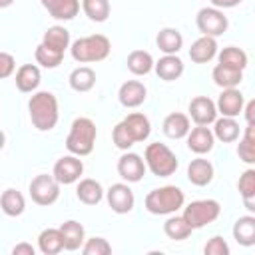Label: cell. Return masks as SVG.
Masks as SVG:
<instances>
[{"label": "cell", "mask_w": 255, "mask_h": 255, "mask_svg": "<svg viewBox=\"0 0 255 255\" xmlns=\"http://www.w3.org/2000/svg\"><path fill=\"white\" fill-rule=\"evenodd\" d=\"M46 10L56 20H72L80 12V0H54L46 6Z\"/></svg>", "instance_id": "obj_34"}, {"label": "cell", "mask_w": 255, "mask_h": 255, "mask_svg": "<svg viewBox=\"0 0 255 255\" xmlns=\"http://www.w3.org/2000/svg\"><path fill=\"white\" fill-rule=\"evenodd\" d=\"M38 247L44 255H56L64 249V239H62V233L60 229H54V227H48L44 229L40 235H38Z\"/></svg>", "instance_id": "obj_29"}, {"label": "cell", "mask_w": 255, "mask_h": 255, "mask_svg": "<svg viewBox=\"0 0 255 255\" xmlns=\"http://www.w3.org/2000/svg\"><path fill=\"white\" fill-rule=\"evenodd\" d=\"M163 231H165V235L169 237V239H173V241H183V239H187L189 235H191V227L187 225V221L181 217V215H173V217H169L165 223H163Z\"/></svg>", "instance_id": "obj_37"}, {"label": "cell", "mask_w": 255, "mask_h": 255, "mask_svg": "<svg viewBox=\"0 0 255 255\" xmlns=\"http://www.w3.org/2000/svg\"><path fill=\"white\" fill-rule=\"evenodd\" d=\"M243 80V72L241 70H235V68H227L223 64H217L213 68V82L219 86V88H237Z\"/></svg>", "instance_id": "obj_30"}, {"label": "cell", "mask_w": 255, "mask_h": 255, "mask_svg": "<svg viewBox=\"0 0 255 255\" xmlns=\"http://www.w3.org/2000/svg\"><path fill=\"white\" fill-rule=\"evenodd\" d=\"M76 195H78V199H80L82 203H86V205H96V203H100L102 197H104V187H102L100 181H96V179H92V177H86V179H82V181L78 183Z\"/></svg>", "instance_id": "obj_23"}, {"label": "cell", "mask_w": 255, "mask_h": 255, "mask_svg": "<svg viewBox=\"0 0 255 255\" xmlns=\"http://www.w3.org/2000/svg\"><path fill=\"white\" fill-rule=\"evenodd\" d=\"M153 68H155V74L165 82H173L183 74V62L175 54H165L153 64Z\"/></svg>", "instance_id": "obj_19"}, {"label": "cell", "mask_w": 255, "mask_h": 255, "mask_svg": "<svg viewBox=\"0 0 255 255\" xmlns=\"http://www.w3.org/2000/svg\"><path fill=\"white\" fill-rule=\"evenodd\" d=\"M42 44L64 54L68 48H70V32L64 28V26H52L44 32V38H42Z\"/></svg>", "instance_id": "obj_27"}, {"label": "cell", "mask_w": 255, "mask_h": 255, "mask_svg": "<svg viewBox=\"0 0 255 255\" xmlns=\"http://www.w3.org/2000/svg\"><path fill=\"white\" fill-rule=\"evenodd\" d=\"M185 195L175 185H163L157 189H151L145 195V209L153 215H169L183 207Z\"/></svg>", "instance_id": "obj_5"}, {"label": "cell", "mask_w": 255, "mask_h": 255, "mask_svg": "<svg viewBox=\"0 0 255 255\" xmlns=\"http://www.w3.org/2000/svg\"><path fill=\"white\" fill-rule=\"evenodd\" d=\"M245 120L247 124H255V100H249L245 106Z\"/></svg>", "instance_id": "obj_45"}, {"label": "cell", "mask_w": 255, "mask_h": 255, "mask_svg": "<svg viewBox=\"0 0 255 255\" xmlns=\"http://www.w3.org/2000/svg\"><path fill=\"white\" fill-rule=\"evenodd\" d=\"M14 255H34V247L30 243H18L14 249H12Z\"/></svg>", "instance_id": "obj_43"}, {"label": "cell", "mask_w": 255, "mask_h": 255, "mask_svg": "<svg viewBox=\"0 0 255 255\" xmlns=\"http://www.w3.org/2000/svg\"><path fill=\"white\" fill-rule=\"evenodd\" d=\"M203 251H205V255H229V245H227V241L223 237L215 235V237H211L207 241Z\"/></svg>", "instance_id": "obj_41"}, {"label": "cell", "mask_w": 255, "mask_h": 255, "mask_svg": "<svg viewBox=\"0 0 255 255\" xmlns=\"http://www.w3.org/2000/svg\"><path fill=\"white\" fill-rule=\"evenodd\" d=\"M215 54H217V42H215V38H211V36H201V38H197V40L191 44V48H189V58H191L195 64H205V62L213 60Z\"/></svg>", "instance_id": "obj_20"}, {"label": "cell", "mask_w": 255, "mask_h": 255, "mask_svg": "<svg viewBox=\"0 0 255 255\" xmlns=\"http://www.w3.org/2000/svg\"><path fill=\"white\" fill-rule=\"evenodd\" d=\"M153 68V58L149 52L145 50H133L129 56H128V70L135 76H145L149 74Z\"/></svg>", "instance_id": "obj_32"}, {"label": "cell", "mask_w": 255, "mask_h": 255, "mask_svg": "<svg viewBox=\"0 0 255 255\" xmlns=\"http://www.w3.org/2000/svg\"><path fill=\"white\" fill-rule=\"evenodd\" d=\"M239 193L243 197V203L249 211H255V169H245L239 177Z\"/></svg>", "instance_id": "obj_35"}, {"label": "cell", "mask_w": 255, "mask_h": 255, "mask_svg": "<svg viewBox=\"0 0 255 255\" xmlns=\"http://www.w3.org/2000/svg\"><path fill=\"white\" fill-rule=\"evenodd\" d=\"M12 2L14 0H0V8H8V6H12Z\"/></svg>", "instance_id": "obj_46"}, {"label": "cell", "mask_w": 255, "mask_h": 255, "mask_svg": "<svg viewBox=\"0 0 255 255\" xmlns=\"http://www.w3.org/2000/svg\"><path fill=\"white\" fill-rule=\"evenodd\" d=\"M145 96H147V90L141 82L137 80H128L120 86V92H118V98H120V104L124 108H137L145 102Z\"/></svg>", "instance_id": "obj_15"}, {"label": "cell", "mask_w": 255, "mask_h": 255, "mask_svg": "<svg viewBox=\"0 0 255 255\" xmlns=\"http://www.w3.org/2000/svg\"><path fill=\"white\" fill-rule=\"evenodd\" d=\"M189 118L197 126H209L217 120V108L215 102L207 96H195L189 102Z\"/></svg>", "instance_id": "obj_12"}, {"label": "cell", "mask_w": 255, "mask_h": 255, "mask_svg": "<svg viewBox=\"0 0 255 255\" xmlns=\"http://www.w3.org/2000/svg\"><path fill=\"white\" fill-rule=\"evenodd\" d=\"M143 157H145L143 159L145 161V167L153 175H157V177H169L171 173H175V169L179 165L175 153L165 143H159V141L149 143L145 147V155Z\"/></svg>", "instance_id": "obj_6"}, {"label": "cell", "mask_w": 255, "mask_h": 255, "mask_svg": "<svg viewBox=\"0 0 255 255\" xmlns=\"http://www.w3.org/2000/svg\"><path fill=\"white\" fill-rule=\"evenodd\" d=\"M30 197L38 205H52L60 197V183L54 175L40 173L30 181Z\"/></svg>", "instance_id": "obj_8"}, {"label": "cell", "mask_w": 255, "mask_h": 255, "mask_svg": "<svg viewBox=\"0 0 255 255\" xmlns=\"http://www.w3.org/2000/svg\"><path fill=\"white\" fill-rule=\"evenodd\" d=\"M187 179L197 185V187H203L207 183H211L213 179V165L209 159H203V157H195L191 159V163L187 165Z\"/></svg>", "instance_id": "obj_18"}, {"label": "cell", "mask_w": 255, "mask_h": 255, "mask_svg": "<svg viewBox=\"0 0 255 255\" xmlns=\"http://www.w3.org/2000/svg\"><path fill=\"white\" fill-rule=\"evenodd\" d=\"M215 124V128H213V137H217L219 141H223V143H231V141H235L237 137H239V133H241V128H239V124L235 122V118H219V120H215L213 122Z\"/></svg>", "instance_id": "obj_28"}, {"label": "cell", "mask_w": 255, "mask_h": 255, "mask_svg": "<svg viewBox=\"0 0 255 255\" xmlns=\"http://www.w3.org/2000/svg\"><path fill=\"white\" fill-rule=\"evenodd\" d=\"M118 173L122 179H126L128 183H135L145 175V161L131 151H126L120 159H118Z\"/></svg>", "instance_id": "obj_13"}, {"label": "cell", "mask_w": 255, "mask_h": 255, "mask_svg": "<svg viewBox=\"0 0 255 255\" xmlns=\"http://www.w3.org/2000/svg\"><path fill=\"white\" fill-rule=\"evenodd\" d=\"M50 2H54V0H42V6H44V8H46V6H48V4H50Z\"/></svg>", "instance_id": "obj_48"}, {"label": "cell", "mask_w": 255, "mask_h": 255, "mask_svg": "<svg viewBox=\"0 0 255 255\" xmlns=\"http://www.w3.org/2000/svg\"><path fill=\"white\" fill-rule=\"evenodd\" d=\"M106 197H108V205L112 207V211H116L120 215L129 213L133 209V203H135L133 191L129 189L128 183H114L106 191Z\"/></svg>", "instance_id": "obj_11"}, {"label": "cell", "mask_w": 255, "mask_h": 255, "mask_svg": "<svg viewBox=\"0 0 255 255\" xmlns=\"http://www.w3.org/2000/svg\"><path fill=\"white\" fill-rule=\"evenodd\" d=\"M112 44L104 34H92V36H84L78 38L72 46V58L80 64H90V62H102L110 56Z\"/></svg>", "instance_id": "obj_3"}, {"label": "cell", "mask_w": 255, "mask_h": 255, "mask_svg": "<svg viewBox=\"0 0 255 255\" xmlns=\"http://www.w3.org/2000/svg\"><path fill=\"white\" fill-rule=\"evenodd\" d=\"M155 44L163 54H177L183 46V36L177 28H161L155 36Z\"/></svg>", "instance_id": "obj_22"}, {"label": "cell", "mask_w": 255, "mask_h": 255, "mask_svg": "<svg viewBox=\"0 0 255 255\" xmlns=\"http://www.w3.org/2000/svg\"><path fill=\"white\" fill-rule=\"evenodd\" d=\"M14 68H16L14 56L8 54V52H0V80L12 76L14 74Z\"/></svg>", "instance_id": "obj_42"}, {"label": "cell", "mask_w": 255, "mask_h": 255, "mask_svg": "<svg viewBox=\"0 0 255 255\" xmlns=\"http://www.w3.org/2000/svg\"><path fill=\"white\" fill-rule=\"evenodd\" d=\"M28 112H30L32 126L40 131L54 129L60 118L58 100L52 92H36L28 102Z\"/></svg>", "instance_id": "obj_2"}, {"label": "cell", "mask_w": 255, "mask_h": 255, "mask_svg": "<svg viewBox=\"0 0 255 255\" xmlns=\"http://www.w3.org/2000/svg\"><path fill=\"white\" fill-rule=\"evenodd\" d=\"M191 129L189 126V118L181 112H173L163 120V133L171 139H181L187 135V131Z\"/></svg>", "instance_id": "obj_21"}, {"label": "cell", "mask_w": 255, "mask_h": 255, "mask_svg": "<svg viewBox=\"0 0 255 255\" xmlns=\"http://www.w3.org/2000/svg\"><path fill=\"white\" fill-rule=\"evenodd\" d=\"M82 10L92 22H106L110 16V0H82Z\"/></svg>", "instance_id": "obj_38"}, {"label": "cell", "mask_w": 255, "mask_h": 255, "mask_svg": "<svg viewBox=\"0 0 255 255\" xmlns=\"http://www.w3.org/2000/svg\"><path fill=\"white\" fill-rule=\"evenodd\" d=\"M82 251H84V255H108V253H112V245L104 237H90L82 245Z\"/></svg>", "instance_id": "obj_40"}, {"label": "cell", "mask_w": 255, "mask_h": 255, "mask_svg": "<svg viewBox=\"0 0 255 255\" xmlns=\"http://www.w3.org/2000/svg\"><path fill=\"white\" fill-rule=\"evenodd\" d=\"M221 213V205L215 199H197L191 201L187 207H183V219L191 229H201L209 223H213Z\"/></svg>", "instance_id": "obj_7"}, {"label": "cell", "mask_w": 255, "mask_h": 255, "mask_svg": "<svg viewBox=\"0 0 255 255\" xmlns=\"http://www.w3.org/2000/svg\"><path fill=\"white\" fill-rule=\"evenodd\" d=\"M243 106H245V100L237 88H225L215 104L217 112L225 118H237L243 112Z\"/></svg>", "instance_id": "obj_14"}, {"label": "cell", "mask_w": 255, "mask_h": 255, "mask_svg": "<svg viewBox=\"0 0 255 255\" xmlns=\"http://www.w3.org/2000/svg\"><path fill=\"white\" fill-rule=\"evenodd\" d=\"M219 64L243 72L247 68V54L237 46H227V48H223L219 52Z\"/></svg>", "instance_id": "obj_36"}, {"label": "cell", "mask_w": 255, "mask_h": 255, "mask_svg": "<svg viewBox=\"0 0 255 255\" xmlns=\"http://www.w3.org/2000/svg\"><path fill=\"white\" fill-rule=\"evenodd\" d=\"M34 58H36V62H38L40 66H44V68H56V66L62 64L64 54H60V52H56V50H52V48H48V46H44V44L40 42L38 48H36V52H34Z\"/></svg>", "instance_id": "obj_39"}, {"label": "cell", "mask_w": 255, "mask_h": 255, "mask_svg": "<svg viewBox=\"0 0 255 255\" xmlns=\"http://www.w3.org/2000/svg\"><path fill=\"white\" fill-rule=\"evenodd\" d=\"M84 173V163L78 155H64L60 157L56 163H54V179L60 183V185H70L74 181L80 179V175Z\"/></svg>", "instance_id": "obj_10"}, {"label": "cell", "mask_w": 255, "mask_h": 255, "mask_svg": "<svg viewBox=\"0 0 255 255\" xmlns=\"http://www.w3.org/2000/svg\"><path fill=\"white\" fill-rule=\"evenodd\" d=\"M0 209H2L6 215H10V217H18V215H22L24 209H26L24 195H22L18 189H14V187L6 189V191L0 195Z\"/></svg>", "instance_id": "obj_25"}, {"label": "cell", "mask_w": 255, "mask_h": 255, "mask_svg": "<svg viewBox=\"0 0 255 255\" xmlns=\"http://www.w3.org/2000/svg\"><path fill=\"white\" fill-rule=\"evenodd\" d=\"M96 84V72L88 66H80L70 74V88L76 92H90Z\"/></svg>", "instance_id": "obj_31"}, {"label": "cell", "mask_w": 255, "mask_h": 255, "mask_svg": "<svg viewBox=\"0 0 255 255\" xmlns=\"http://www.w3.org/2000/svg\"><path fill=\"white\" fill-rule=\"evenodd\" d=\"M149 131H151V124H149L147 116L133 112V114H128L120 124H116L114 131H112V139H114L116 147L128 151L133 143L145 141L149 137Z\"/></svg>", "instance_id": "obj_1"}, {"label": "cell", "mask_w": 255, "mask_h": 255, "mask_svg": "<svg viewBox=\"0 0 255 255\" xmlns=\"http://www.w3.org/2000/svg\"><path fill=\"white\" fill-rule=\"evenodd\" d=\"M195 24H197V28H199V32L203 36H211V38L221 36L229 26L227 16L219 8H213V6L201 8L197 12V16H195Z\"/></svg>", "instance_id": "obj_9"}, {"label": "cell", "mask_w": 255, "mask_h": 255, "mask_svg": "<svg viewBox=\"0 0 255 255\" xmlns=\"http://www.w3.org/2000/svg\"><path fill=\"white\" fill-rule=\"evenodd\" d=\"M60 233H62V239H64V249L66 251H76L84 245V239H86V233H84V225L78 223L76 219H68L64 221L60 227Z\"/></svg>", "instance_id": "obj_17"}, {"label": "cell", "mask_w": 255, "mask_h": 255, "mask_svg": "<svg viewBox=\"0 0 255 255\" xmlns=\"http://www.w3.org/2000/svg\"><path fill=\"white\" fill-rule=\"evenodd\" d=\"M237 155L245 163H255V124H247L243 137L237 145Z\"/></svg>", "instance_id": "obj_33"}, {"label": "cell", "mask_w": 255, "mask_h": 255, "mask_svg": "<svg viewBox=\"0 0 255 255\" xmlns=\"http://www.w3.org/2000/svg\"><path fill=\"white\" fill-rule=\"evenodd\" d=\"M96 135H98V129H96V124L90 120V118H76L72 122V128H70V133L66 137V147L70 153L82 157V155H88L92 153L94 149V143H96Z\"/></svg>", "instance_id": "obj_4"}, {"label": "cell", "mask_w": 255, "mask_h": 255, "mask_svg": "<svg viewBox=\"0 0 255 255\" xmlns=\"http://www.w3.org/2000/svg\"><path fill=\"white\" fill-rule=\"evenodd\" d=\"M233 237L239 245L251 247L255 243V217L253 215H243L235 221L233 225Z\"/></svg>", "instance_id": "obj_26"}, {"label": "cell", "mask_w": 255, "mask_h": 255, "mask_svg": "<svg viewBox=\"0 0 255 255\" xmlns=\"http://www.w3.org/2000/svg\"><path fill=\"white\" fill-rule=\"evenodd\" d=\"M213 141H215L213 131L207 126H197V128L187 131V147L197 155H203V153L211 151Z\"/></svg>", "instance_id": "obj_16"}, {"label": "cell", "mask_w": 255, "mask_h": 255, "mask_svg": "<svg viewBox=\"0 0 255 255\" xmlns=\"http://www.w3.org/2000/svg\"><path fill=\"white\" fill-rule=\"evenodd\" d=\"M4 143H6V135H4V131L0 129V149L4 147Z\"/></svg>", "instance_id": "obj_47"}, {"label": "cell", "mask_w": 255, "mask_h": 255, "mask_svg": "<svg viewBox=\"0 0 255 255\" xmlns=\"http://www.w3.org/2000/svg\"><path fill=\"white\" fill-rule=\"evenodd\" d=\"M40 68L34 64H24L16 72V88L20 92H34L40 86Z\"/></svg>", "instance_id": "obj_24"}, {"label": "cell", "mask_w": 255, "mask_h": 255, "mask_svg": "<svg viewBox=\"0 0 255 255\" xmlns=\"http://www.w3.org/2000/svg\"><path fill=\"white\" fill-rule=\"evenodd\" d=\"M209 2H211L213 8H219V10H223V8H233V6L241 4V0H209Z\"/></svg>", "instance_id": "obj_44"}]
</instances>
